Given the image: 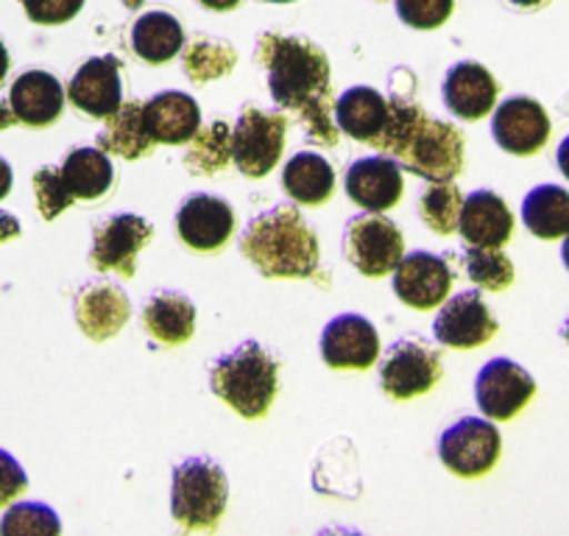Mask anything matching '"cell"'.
<instances>
[{"label": "cell", "mask_w": 569, "mask_h": 536, "mask_svg": "<svg viewBox=\"0 0 569 536\" xmlns=\"http://www.w3.org/2000/svg\"><path fill=\"white\" fill-rule=\"evenodd\" d=\"M391 118L377 151L430 185L452 182L463 171V135L447 120H436L408 98L391 101Z\"/></svg>", "instance_id": "obj_2"}, {"label": "cell", "mask_w": 569, "mask_h": 536, "mask_svg": "<svg viewBox=\"0 0 569 536\" xmlns=\"http://www.w3.org/2000/svg\"><path fill=\"white\" fill-rule=\"evenodd\" d=\"M463 266H467V277L483 291H506L513 282V262L502 249H478L469 246L463 249Z\"/></svg>", "instance_id": "obj_35"}, {"label": "cell", "mask_w": 569, "mask_h": 536, "mask_svg": "<svg viewBox=\"0 0 569 536\" xmlns=\"http://www.w3.org/2000/svg\"><path fill=\"white\" fill-rule=\"evenodd\" d=\"M262 3H293V0H262Z\"/></svg>", "instance_id": "obj_51"}, {"label": "cell", "mask_w": 569, "mask_h": 536, "mask_svg": "<svg viewBox=\"0 0 569 536\" xmlns=\"http://www.w3.org/2000/svg\"><path fill=\"white\" fill-rule=\"evenodd\" d=\"M343 257L363 277H386L402 262L405 238L391 218L380 212H360L343 229Z\"/></svg>", "instance_id": "obj_6"}, {"label": "cell", "mask_w": 569, "mask_h": 536, "mask_svg": "<svg viewBox=\"0 0 569 536\" xmlns=\"http://www.w3.org/2000/svg\"><path fill=\"white\" fill-rule=\"evenodd\" d=\"M201 7L210 9V12H232V9H238L243 0H199Z\"/></svg>", "instance_id": "obj_42"}, {"label": "cell", "mask_w": 569, "mask_h": 536, "mask_svg": "<svg viewBox=\"0 0 569 536\" xmlns=\"http://www.w3.org/2000/svg\"><path fill=\"white\" fill-rule=\"evenodd\" d=\"M229 480L218 461L207 456L188 458L173 469L171 514L184 534L190 530H216L227 512Z\"/></svg>", "instance_id": "obj_5"}, {"label": "cell", "mask_w": 569, "mask_h": 536, "mask_svg": "<svg viewBox=\"0 0 569 536\" xmlns=\"http://www.w3.org/2000/svg\"><path fill=\"white\" fill-rule=\"evenodd\" d=\"M336 126L338 131L349 135L352 140L366 146H375L382 140L388 129V118H391V103L375 87H349L341 98H338L336 109Z\"/></svg>", "instance_id": "obj_20"}, {"label": "cell", "mask_w": 569, "mask_h": 536, "mask_svg": "<svg viewBox=\"0 0 569 536\" xmlns=\"http://www.w3.org/2000/svg\"><path fill=\"white\" fill-rule=\"evenodd\" d=\"M26 486H29L26 469L20 467V461L12 453H7L0 447V506H7V503H12L18 495H23Z\"/></svg>", "instance_id": "obj_39"}, {"label": "cell", "mask_w": 569, "mask_h": 536, "mask_svg": "<svg viewBox=\"0 0 569 536\" xmlns=\"http://www.w3.org/2000/svg\"><path fill=\"white\" fill-rule=\"evenodd\" d=\"M316 536H363V534H360V530H355V528H343V525H336V528L319 530Z\"/></svg>", "instance_id": "obj_45"}, {"label": "cell", "mask_w": 569, "mask_h": 536, "mask_svg": "<svg viewBox=\"0 0 569 536\" xmlns=\"http://www.w3.org/2000/svg\"><path fill=\"white\" fill-rule=\"evenodd\" d=\"M18 123V118H14V112H12V107H9L7 101H0V131H7V129H12V126Z\"/></svg>", "instance_id": "obj_44"}, {"label": "cell", "mask_w": 569, "mask_h": 536, "mask_svg": "<svg viewBox=\"0 0 569 536\" xmlns=\"http://www.w3.org/2000/svg\"><path fill=\"white\" fill-rule=\"evenodd\" d=\"M522 224L541 240H558L569 232V190L539 185L522 201Z\"/></svg>", "instance_id": "obj_29"}, {"label": "cell", "mask_w": 569, "mask_h": 536, "mask_svg": "<svg viewBox=\"0 0 569 536\" xmlns=\"http://www.w3.org/2000/svg\"><path fill=\"white\" fill-rule=\"evenodd\" d=\"M321 358L330 369H371L380 358L375 325L360 314L336 316L321 332Z\"/></svg>", "instance_id": "obj_15"}, {"label": "cell", "mask_w": 569, "mask_h": 536, "mask_svg": "<svg viewBox=\"0 0 569 536\" xmlns=\"http://www.w3.org/2000/svg\"><path fill=\"white\" fill-rule=\"evenodd\" d=\"M497 146L513 157H530L550 140V118L545 107L528 96H513L497 107L491 118Z\"/></svg>", "instance_id": "obj_14"}, {"label": "cell", "mask_w": 569, "mask_h": 536, "mask_svg": "<svg viewBox=\"0 0 569 536\" xmlns=\"http://www.w3.org/2000/svg\"><path fill=\"white\" fill-rule=\"evenodd\" d=\"M68 98L79 112L90 118H112L123 107V85H120V59L96 57L87 59L68 85Z\"/></svg>", "instance_id": "obj_17"}, {"label": "cell", "mask_w": 569, "mask_h": 536, "mask_svg": "<svg viewBox=\"0 0 569 536\" xmlns=\"http://www.w3.org/2000/svg\"><path fill=\"white\" fill-rule=\"evenodd\" d=\"M12 179H14L12 166H9V162L0 157V201L7 199L9 190H12Z\"/></svg>", "instance_id": "obj_41"}, {"label": "cell", "mask_w": 569, "mask_h": 536, "mask_svg": "<svg viewBox=\"0 0 569 536\" xmlns=\"http://www.w3.org/2000/svg\"><path fill=\"white\" fill-rule=\"evenodd\" d=\"M279 364L257 341H243L210 366V388L246 419L266 417L277 397Z\"/></svg>", "instance_id": "obj_4"}, {"label": "cell", "mask_w": 569, "mask_h": 536, "mask_svg": "<svg viewBox=\"0 0 569 536\" xmlns=\"http://www.w3.org/2000/svg\"><path fill=\"white\" fill-rule=\"evenodd\" d=\"M500 325L491 316L480 291H461L441 305L433 321L436 341L450 349H475L497 336Z\"/></svg>", "instance_id": "obj_13"}, {"label": "cell", "mask_w": 569, "mask_h": 536, "mask_svg": "<svg viewBox=\"0 0 569 536\" xmlns=\"http://www.w3.org/2000/svg\"><path fill=\"white\" fill-rule=\"evenodd\" d=\"M76 325L90 341H109L126 327L131 302L118 282L92 280L79 288L73 299Z\"/></svg>", "instance_id": "obj_16"}, {"label": "cell", "mask_w": 569, "mask_h": 536, "mask_svg": "<svg viewBox=\"0 0 569 536\" xmlns=\"http://www.w3.org/2000/svg\"><path fill=\"white\" fill-rule=\"evenodd\" d=\"M34 196H37V210L46 221L62 216L70 205H73V193H70L68 182H64L62 166H46L34 173Z\"/></svg>", "instance_id": "obj_36"}, {"label": "cell", "mask_w": 569, "mask_h": 536, "mask_svg": "<svg viewBox=\"0 0 569 536\" xmlns=\"http://www.w3.org/2000/svg\"><path fill=\"white\" fill-rule=\"evenodd\" d=\"M182 64L184 73L196 85H207V81L223 79L238 64V53L227 40H216V37H196L190 46L182 48Z\"/></svg>", "instance_id": "obj_31"}, {"label": "cell", "mask_w": 569, "mask_h": 536, "mask_svg": "<svg viewBox=\"0 0 569 536\" xmlns=\"http://www.w3.org/2000/svg\"><path fill=\"white\" fill-rule=\"evenodd\" d=\"M9 51H7V46H3V42H0V85H3V81H7V73H9Z\"/></svg>", "instance_id": "obj_46"}, {"label": "cell", "mask_w": 569, "mask_h": 536, "mask_svg": "<svg viewBox=\"0 0 569 536\" xmlns=\"http://www.w3.org/2000/svg\"><path fill=\"white\" fill-rule=\"evenodd\" d=\"M142 327L154 341L177 347L196 332V305L182 291H157L142 308Z\"/></svg>", "instance_id": "obj_25"}, {"label": "cell", "mask_w": 569, "mask_h": 536, "mask_svg": "<svg viewBox=\"0 0 569 536\" xmlns=\"http://www.w3.org/2000/svg\"><path fill=\"white\" fill-rule=\"evenodd\" d=\"M343 188L349 199L366 212H386L402 199V168L391 157H363L349 166Z\"/></svg>", "instance_id": "obj_19"}, {"label": "cell", "mask_w": 569, "mask_h": 536, "mask_svg": "<svg viewBox=\"0 0 569 536\" xmlns=\"http://www.w3.org/2000/svg\"><path fill=\"white\" fill-rule=\"evenodd\" d=\"M463 210V193L458 190L456 182H436L421 193L419 199V216L427 227L439 235L458 232V221H461Z\"/></svg>", "instance_id": "obj_33"}, {"label": "cell", "mask_w": 569, "mask_h": 536, "mask_svg": "<svg viewBox=\"0 0 569 536\" xmlns=\"http://www.w3.org/2000/svg\"><path fill=\"white\" fill-rule=\"evenodd\" d=\"M502 436L480 417H463L441 434L439 456L452 475L480 478L500 461Z\"/></svg>", "instance_id": "obj_9"}, {"label": "cell", "mask_w": 569, "mask_h": 536, "mask_svg": "<svg viewBox=\"0 0 569 536\" xmlns=\"http://www.w3.org/2000/svg\"><path fill=\"white\" fill-rule=\"evenodd\" d=\"M282 188L299 205L319 207L330 201L332 190H336V171L325 157L313 155V151H299L297 157L284 162Z\"/></svg>", "instance_id": "obj_27"}, {"label": "cell", "mask_w": 569, "mask_h": 536, "mask_svg": "<svg viewBox=\"0 0 569 536\" xmlns=\"http://www.w3.org/2000/svg\"><path fill=\"white\" fill-rule=\"evenodd\" d=\"M556 162H558V171L563 173V179H569V135L561 140V146H558Z\"/></svg>", "instance_id": "obj_43"}, {"label": "cell", "mask_w": 569, "mask_h": 536, "mask_svg": "<svg viewBox=\"0 0 569 536\" xmlns=\"http://www.w3.org/2000/svg\"><path fill=\"white\" fill-rule=\"evenodd\" d=\"M508 3L517 9H541V7H547L550 0H508Z\"/></svg>", "instance_id": "obj_47"}, {"label": "cell", "mask_w": 569, "mask_h": 536, "mask_svg": "<svg viewBox=\"0 0 569 536\" xmlns=\"http://www.w3.org/2000/svg\"><path fill=\"white\" fill-rule=\"evenodd\" d=\"M266 68L268 90L279 109L297 112L316 146H338V126L332 120L330 59L319 46L302 37L262 34L254 53Z\"/></svg>", "instance_id": "obj_1"}, {"label": "cell", "mask_w": 569, "mask_h": 536, "mask_svg": "<svg viewBox=\"0 0 569 536\" xmlns=\"http://www.w3.org/2000/svg\"><path fill=\"white\" fill-rule=\"evenodd\" d=\"M177 232L184 246L196 251H216L227 246L234 232V210L227 199L196 193L179 207Z\"/></svg>", "instance_id": "obj_18"}, {"label": "cell", "mask_w": 569, "mask_h": 536, "mask_svg": "<svg viewBox=\"0 0 569 536\" xmlns=\"http://www.w3.org/2000/svg\"><path fill=\"white\" fill-rule=\"evenodd\" d=\"M23 12L37 26L70 23L84 9V0H20Z\"/></svg>", "instance_id": "obj_38"}, {"label": "cell", "mask_w": 569, "mask_h": 536, "mask_svg": "<svg viewBox=\"0 0 569 536\" xmlns=\"http://www.w3.org/2000/svg\"><path fill=\"white\" fill-rule=\"evenodd\" d=\"M445 375L441 355L421 338L391 344L380 364V388L391 399H413L427 394Z\"/></svg>", "instance_id": "obj_8"}, {"label": "cell", "mask_w": 569, "mask_h": 536, "mask_svg": "<svg viewBox=\"0 0 569 536\" xmlns=\"http://www.w3.org/2000/svg\"><path fill=\"white\" fill-rule=\"evenodd\" d=\"M445 103L456 118L463 120H480L486 112H491L497 103V87L495 76L478 62H458L452 64L447 73L445 87Z\"/></svg>", "instance_id": "obj_24"}, {"label": "cell", "mask_w": 569, "mask_h": 536, "mask_svg": "<svg viewBox=\"0 0 569 536\" xmlns=\"http://www.w3.org/2000/svg\"><path fill=\"white\" fill-rule=\"evenodd\" d=\"M240 251L268 280H310L321 266L319 238L291 205L251 218L240 235Z\"/></svg>", "instance_id": "obj_3"}, {"label": "cell", "mask_w": 569, "mask_h": 536, "mask_svg": "<svg viewBox=\"0 0 569 536\" xmlns=\"http://www.w3.org/2000/svg\"><path fill=\"white\" fill-rule=\"evenodd\" d=\"M20 235V221L12 212H0V240H12Z\"/></svg>", "instance_id": "obj_40"}, {"label": "cell", "mask_w": 569, "mask_h": 536, "mask_svg": "<svg viewBox=\"0 0 569 536\" xmlns=\"http://www.w3.org/2000/svg\"><path fill=\"white\" fill-rule=\"evenodd\" d=\"M123 7H126V9H140V7H142V0H123Z\"/></svg>", "instance_id": "obj_49"}, {"label": "cell", "mask_w": 569, "mask_h": 536, "mask_svg": "<svg viewBox=\"0 0 569 536\" xmlns=\"http://www.w3.org/2000/svg\"><path fill=\"white\" fill-rule=\"evenodd\" d=\"M229 162H232V131L223 120L199 129L184 155V168L190 173H201V177L221 173Z\"/></svg>", "instance_id": "obj_32"}, {"label": "cell", "mask_w": 569, "mask_h": 536, "mask_svg": "<svg viewBox=\"0 0 569 536\" xmlns=\"http://www.w3.org/2000/svg\"><path fill=\"white\" fill-rule=\"evenodd\" d=\"M64 96L57 76L46 70H29L18 76V81L9 90V107H12L18 123L31 126V129H46L62 118Z\"/></svg>", "instance_id": "obj_21"}, {"label": "cell", "mask_w": 569, "mask_h": 536, "mask_svg": "<svg viewBox=\"0 0 569 536\" xmlns=\"http://www.w3.org/2000/svg\"><path fill=\"white\" fill-rule=\"evenodd\" d=\"M131 48L149 64H166L184 48V31L173 14L149 12L142 14L131 29Z\"/></svg>", "instance_id": "obj_28"}, {"label": "cell", "mask_w": 569, "mask_h": 536, "mask_svg": "<svg viewBox=\"0 0 569 536\" xmlns=\"http://www.w3.org/2000/svg\"><path fill=\"white\" fill-rule=\"evenodd\" d=\"M64 182L79 201H96L109 193L114 182V168L101 149H73L62 162Z\"/></svg>", "instance_id": "obj_30"}, {"label": "cell", "mask_w": 569, "mask_h": 536, "mask_svg": "<svg viewBox=\"0 0 569 536\" xmlns=\"http://www.w3.org/2000/svg\"><path fill=\"white\" fill-rule=\"evenodd\" d=\"M0 536H62V519L48 503H14L0 517Z\"/></svg>", "instance_id": "obj_34"}, {"label": "cell", "mask_w": 569, "mask_h": 536, "mask_svg": "<svg viewBox=\"0 0 569 536\" xmlns=\"http://www.w3.org/2000/svg\"><path fill=\"white\" fill-rule=\"evenodd\" d=\"M458 232L469 246L478 249H500L513 235V216L506 201L495 190H475L463 199Z\"/></svg>", "instance_id": "obj_23"}, {"label": "cell", "mask_w": 569, "mask_h": 536, "mask_svg": "<svg viewBox=\"0 0 569 536\" xmlns=\"http://www.w3.org/2000/svg\"><path fill=\"white\" fill-rule=\"evenodd\" d=\"M146 126L154 143L184 146L199 135L201 129V109L196 98L188 92L166 90L142 103Z\"/></svg>", "instance_id": "obj_22"}, {"label": "cell", "mask_w": 569, "mask_h": 536, "mask_svg": "<svg viewBox=\"0 0 569 536\" xmlns=\"http://www.w3.org/2000/svg\"><path fill=\"white\" fill-rule=\"evenodd\" d=\"M561 336H563V341H567V344H569V319H567V321H563V327H561Z\"/></svg>", "instance_id": "obj_50"}, {"label": "cell", "mask_w": 569, "mask_h": 536, "mask_svg": "<svg viewBox=\"0 0 569 536\" xmlns=\"http://www.w3.org/2000/svg\"><path fill=\"white\" fill-rule=\"evenodd\" d=\"M456 0H397V14L405 26L433 31L450 20Z\"/></svg>", "instance_id": "obj_37"}, {"label": "cell", "mask_w": 569, "mask_h": 536, "mask_svg": "<svg viewBox=\"0 0 569 536\" xmlns=\"http://www.w3.org/2000/svg\"><path fill=\"white\" fill-rule=\"evenodd\" d=\"M561 260H563V266H567V271H569V232L563 235V246H561Z\"/></svg>", "instance_id": "obj_48"}, {"label": "cell", "mask_w": 569, "mask_h": 536, "mask_svg": "<svg viewBox=\"0 0 569 536\" xmlns=\"http://www.w3.org/2000/svg\"><path fill=\"white\" fill-rule=\"evenodd\" d=\"M154 227L146 218L118 212L92 229L90 262L98 271H114L120 277H134V260L151 240Z\"/></svg>", "instance_id": "obj_11"}, {"label": "cell", "mask_w": 569, "mask_h": 536, "mask_svg": "<svg viewBox=\"0 0 569 536\" xmlns=\"http://www.w3.org/2000/svg\"><path fill=\"white\" fill-rule=\"evenodd\" d=\"M452 291V271L445 257L430 251H410L393 268V294L413 310L441 308Z\"/></svg>", "instance_id": "obj_12"}, {"label": "cell", "mask_w": 569, "mask_h": 536, "mask_svg": "<svg viewBox=\"0 0 569 536\" xmlns=\"http://www.w3.org/2000/svg\"><path fill=\"white\" fill-rule=\"evenodd\" d=\"M536 394V380L528 369L513 364L511 358H491L475 380V397L480 411L497 423L517 417Z\"/></svg>", "instance_id": "obj_10"}, {"label": "cell", "mask_w": 569, "mask_h": 536, "mask_svg": "<svg viewBox=\"0 0 569 536\" xmlns=\"http://www.w3.org/2000/svg\"><path fill=\"white\" fill-rule=\"evenodd\" d=\"M288 120L282 112L246 107L232 131V162L249 179H262L277 168L284 151Z\"/></svg>", "instance_id": "obj_7"}, {"label": "cell", "mask_w": 569, "mask_h": 536, "mask_svg": "<svg viewBox=\"0 0 569 536\" xmlns=\"http://www.w3.org/2000/svg\"><path fill=\"white\" fill-rule=\"evenodd\" d=\"M154 146L146 115H142V101L123 103L112 118H107V126L98 135V149L109 157H123V160H140Z\"/></svg>", "instance_id": "obj_26"}]
</instances>
